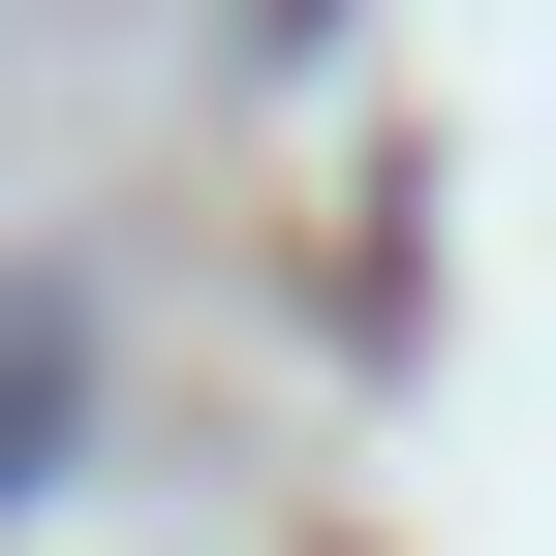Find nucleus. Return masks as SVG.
Returning <instances> with one entry per match:
<instances>
[{
	"instance_id": "nucleus-1",
	"label": "nucleus",
	"mask_w": 556,
	"mask_h": 556,
	"mask_svg": "<svg viewBox=\"0 0 556 556\" xmlns=\"http://www.w3.org/2000/svg\"><path fill=\"white\" fill-rule=\"evenodd\" d=\"M93 402V340H62V278H0V495H31V433Z\"/></svg>"
}]
</instances>
